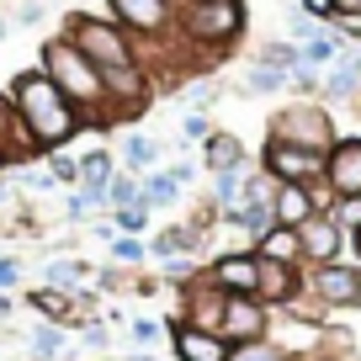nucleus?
<instances>
[{"label":"nucleus","mask_w":361,"mask_h":361,"mask_svg":"<svg viewBox=\"0 0 361 361\" xmlns=\"http://www.w3.org/2000/svg\"><path fill=\"white\" fill-rule=\"evenodd\" d=\"M213 133H218V128L207 123V112H186V117H180V138H186V144H207Z\"/></svg>","instance_id":"e433bc0d"},{"label":"nucleus","mask_w":361,"mask_h":361,"mask_svg":"<svg viewBox=\"0 0 361 361\" xmlns=\"http://www.w3.org/2000/svg\"><path fill=\"white\" fill-rule=\"evenodd\" d=\"M64 37L90 59V64L102 69H123V64H138V43L112 22V16H90V11H69L64 22Z\"/></svg>","instance_id":"20e7f679"},{"label":"nucleus","mask_w":361,"mask_h":361,"mask_svg":"<svg viewBox=\"0 0 361 361\" xmlns=\"http://www.w3.org/2000/svg\"><path fill=\"white\" fill-rule=\"evenodd\" d=\"M255 64H271V69H287V75H293V69L303 64V48H298V43H266Z\"/></svg>","instance_id":"473e14b6"},{"label":"nucleus","mask_w":361,"mask_h":361,"mask_svg":"<svg viewBox=\"0 0 361 361\" xmlns=\"http://www.w3.org/2000/svg\"><path fill=\"white\" fill-rule=\"evenodd\" d=\"M340 54H345V37H340L335 27H324L319 37H308V43H303V64H314V69H329Z\"/></svg>","instance_id":"b1692460"},{"label":"nucleus","mask_w":361,"mask_h":361,"mask_svg":"<svg viewBox=\"0 0 361 361\" xmlns=\"http://www.w3.org/2000/svg\"><path fill=\"white\" fill-rule=\"evenodd\" d=\"M96 287H102V293H117V287H123V266H102L96 271Z\"/></svg>","instance_id":"37998d69"},{"label":"nucleus","mask_w":361,"mask_h":361,"mask_svg":"<svg viewBox=\"0 0 361 361\" xmlns=\"http://www.w3.org/2000/svg\"><path fill=\"white\" fill-rule=\"evenodd\" d=\"M37 69H43V75L69 96V106L85 117L90 133H106V128H117V123H112V106H106V80H102V69L90 64V59L80 54V48L69 43L64 32L48 37V43L37 48Z\"/></svg>","instance_id":"f03ea898"},{"label":"nucleus","mask_w":361,"mask_h":361,"mask_svg":"<svg viewBox=\"0 0 361 361\" xmlns=\"http://www.w3.org/2000/svg\"><path fill=\"white\" fill-rule=\"evenodd\" d=\"M27 345H32V356H37V361H59L69 340H64V329H59V324H32Z\"/></svg>","instance_id":"c85d7f7f"},{"label":"nucleus","mask_w":361,"mask_h":361,"mask_svg":"<svg viewBox=\"0 0 361 361\" xmlns=\"http://www.w3.org/2000/svg\"><path fill=\"white\" fill-rule=\"evenodd\" d=\"M266 138H282V144H303V149H324L340 138L335 128V112H329L324 102H287L282 112H271V128Z\"/></svg>","instance_id":"39448f33"},{"label":"nucleus","mask_w":361,"mask_h":361,"mask_svg":"<svg viewBox=\"0 0 361 361\" xmlns=\"http://www.w3.org/2000/svg\"><path fill=\"white\" fill-rule=\"evenodd\" d=\"M11 112L22 123V133L32 138L37 154H54L64 149L75 133H85V117L69 106V96L43 75V69H22L11 80Z\"/></svg>","instance_id":"f257e3e1"},{"label":"nucleus","mask_w":361,"mask_h":361,"mask_svg":"<svg viewBox=\"0 0 361 361\" xmlns=\"http://www.w3.org/2000/svg\"><path fill=\"white\" fill-rule=\"evenodd\" d=\"M250 154H245V138L239 133H224L218 128L213 138L202 144V170H213V176H224V170H245Z\"/></svg>","instance_id":"a211bd4d"},{"label":"nucleus","mask_w":361,"mask_h":361,"mask_svg":"<svg viewBox=\"0 0 361 361\" xmlns=\"http://www.w3.org/2000/svg\"><path fill=\"white\" fill-rule=\"evenodd\" d=\"M255 255H260V260H287V266H303V239H298V228L271 224L266 234L255 239Z\"/></svg>","instance_id":"6ab92c4d"},{"label":"nucleus","mask_w":361,"mask_h":361,"mask_svg":"<svg viewBox=\"0 0 361 361\" xmlns=\"http://www.w3.org/2000/svg\"><path fill=\"white\" fill-rule=\"evenodd\" d=\"M324 186H329V197H335V202L361 197V133H340L335 144H329Z\"/></svg>","instance_id":"f8f14e48"},{"label":"nucleus","mask_w":361,"mask_h":361,"mask_svg":"<svg viewBox=\"0 0 361 361\" xmlns=\"http://www.w3.org/2000/svg\"><path fill=\"white\" fill-rule=\"evenodd\" d=\"M335 16H361V0H335Z\"/></svg>","instance_id":"09e8293b"},{"label":"nucleus","mask_w":361,"mask_h":361,"mask_svg":"<svg viewBox=\"0 0 361 361\" xmlns=\"http://www.w3.org/2000/svg\"><path fill=\"white\" fill-rule=\"evenodd\" d=\"M16 282H22V260H11V255H0V293H11Z\"/></svg>","instance_id":"a19ab883"},{"label":"nucleus","mask_w":361,"mask_h":361,"mask_svg":"<svg viewBox=\"0 0 361 361\" xmlns=\"http://www.w3.org/2000/svg\"><path fill=\"white\" fill-rule=\"evenodd\" d=\"M159 276H165L170 287H180V282H192V276H202V260H197V255H176V260H159Z\"/></svg>","instance_id":"f704fd0d"},{"label":"nucleus","mask_w":361,"mask_h":361,"mask_svg":"<svg viewBox=\"0 0 361 361\" xmlns=\"http://www.w3.org/2000/svg\"><path fill=\"white\" fill-rule=\"evenodd\" d=\"M308 303L319 319L361 308V266L356 260H335V266H314L308 271Z\"/></svg>","instance_id":"0eeeda50"},{"label":"nucleus","mask_w":361,"mask_h":361,"mask_svg":"<svg viewBox=\"0 0 361 361\" xmlns=\"http://www.w3.org/2000/svg\"><path fill=\"white\" fill-rule=\"evenodd\" d=\"M117 154H123V170H128V176H138V180L159 165V144H154V138H144V133H128Z\"/></svg>","instance_id":"4be33fe9"},{"label":"nucleus","mask_w":361,"mask_h":361,"mask_svg":"<svg viewBox=\"0 0 361 361\" xmlns=\"http://www.w3.org/2000/svg\"><path fill=\"white\" fill-rule=\"evenodd\" d=\"M117 176V154L112 149H90V154H80V186H90V192L106 197V180Z\"/></svg>","instance_id":"5701e85b"},{"label":"nucleus","mask_w":361,"mask_h":361,"mask_svg":"<svg viewBox=\"0 0 361 361\" xmlns=\"http://www.w3.org/2000/svg\"><path fill=\"white\" fill-rule=\"evenodd\" d=\"M6 202H11V192H6V186H0V207H6Z\"/></svg>","instance_id":"3c124183"},{"label":"nucleus","mask_w":361,"mask_h":361,"mask_svg":"<svg viewBox=\"0 0 361 361\" xmlns=\"http://www.w3.org/2000/svg\"><path fill=\"white\" fill-rule=\"evenodd\" d=\"M213 96H218L213 80H192V85H186V106H192V112H207V106H213Z\"/></svg>","instance_id":"4c0bfd02"},{"label":"nucleus","mask_w":361,"mask_h":361,"mask_svg":"<svg viewBox=\"0 0 361 361\" xmlns=\"http://www.w3.org/2000/svg\"><path fill=\"white\" fill-rule=\"evenodd\" d=\"M335 32H340V37H356V43H361V16H335Z\"/></svg>","instance_id":"a18cd8bd"},{"label":"nucleus","mask_w":361,"mask_h":361,"mask_svg":"<svg viewBox=\"0 0 361 361\" xmlns=\"http://www.w3.org/2000/svg\"><path fill=\"white\" fill-rule=\"evenodd\" d=\"M11 308H16V298H11V293H0V319H11Z\"/></svg>","instance_id":"8fccbe9b"},{"label":"nucleus","mask_w":361,"mask_h":361,"mask_svg":"<svg viewBox=\"0 0 361 361\" xmlns=\"http://www.w3.org/2000/svg\"><path fill=\"white\" fill-rule=\"evenodd\" d=\"M32 314H43V324H69L75 319V293H59V287H32Z\"/></svg>","instance_id":"412c9836"},{"label":"nucleus","mask_w":361,"mask_h":361,"mask_svg":"<svg viewBox=\"0 0 361 361\" xmlns=\"http://www.w3.org/2000/svg\"><path fill=\"white\" fill-rule=\"evenodd\" d=\"M6 32H11V22H6V16H0V37H6Z\"/></svg>","instance_id":"603ef678"},{"label":"nucleus","mask_w":361,"mask_h":361,"mask_svg":"<svg viewBox=\"0 0 361 361\" xmlns=\"http://www.w3.org/2000/svg\"><path fill=\"white\" fill-rule=\"evenodd\" d=\"M16 128V112H11V96H0V149H6V138H11Z\"/></svg>","instance_id":"c03bdc74"},{"label":"nucleus","mask_w":361,"mask_h":361,"mask_svg":"<svg viewBox=\"0 0 361 361\" xmlns=\"http://www.w3.org/2000/svg\"><path fill=\"white\" fill-rule=\"evenodd\" d=\"M228 361H293V350L276 335H266V340H250V345H228Z\"/></svg>","instance_id":"bb28decb"},{"label":"nucleus","mask_w":361,"mask_h":361,"mask_svg":"<svg viewBox=\"0 0 361 361\" xmlns=\"http://www.w3.org/2000/svg\"><path fill=\"white\" fill-rule=\"evenodd\" d=\"M149 218H154V213H149L144 202H133V207H112V228H117V234H144Z\"/></svg>","instance_id":"72a5a7b5"},{"label":"nucleus","mask_w":361,"mask_h":361,"mask_svg":"<svg viewBox=\"0 0 361 361\" xmlns=\"http://www.w3.org/2000/svg\"><path fill=\"white\" fill-rule=\"evenodd\" d=\"M138 202V176H128L123 165H117V176L106 180V213H112V207H133Z\"/></svg>","instance_id":"c756f323"},{"label":"nucleus","mask_w":361,"mask_h":361,"mask_svg":"<svg viewBox=\"0 0 361 361\" xmlns=\"http://www.w3.org/2000/svg\"><path fill=\"white\" fill-rule=\"evenodd\" d=\"M335 218L345 224V234H350V228H361V197H345V202H335Z\"/></svg>","instance_id":"58836bf2"},{"label":"nucleus","mask_w":361,"mask_h":361,"mask_svg":"<svg viewBox=\"0 0 361 361\" xmlns=\"http://www.w3.org/2000/svg\"><path fill=\"white\" fill-rule=\"evenodd\" d=\"M138 202H144L149 213H165V207L180 202V180L170 176V170H149V176L138 180Z\"/></svg>","instance_id":"aec40b11"},{"label":"nucleus","mask_w":361,"mask_h":361,"mask_svg":"<svg viewBox=\"0 0 361 361\" xmlns=\"http://www.w3.org/2000/svg\"><path fill=\"white\" fill-rule=\"evenodd\" d=\"M319 96H324V106H329V102H350V96H361V54H340L335 64L324 69Z\"/></svg>","instance_id":"f3484780"},{"label":"nucleus","mask_w":361,"mask_h":361,"mask_svg":"<svg viewBox=\"0 0 361 361\" xmlns=\"http://www.w3.org/2000/svg\"><path fill=\"white\" fill-rule=\"evenodd\" d=\"M16 22H27V27H32V22H43V6H37V0H27L22 11H16Z\"/></svg>","instance_id":"49530a36"},{"label":"nucleus","mask_w":361,"mask_h":361,"mask_svg":"<svg viewBox=\"0 0 361 361\" xmlns=\"http://www.w3.org/2000/svg\"><path fill=\"white\" fill-rule=\"evenodd\" d=\"M271 324H276V314H271L260 298H228L224 329H218V335H224L228 345H250V340H266Z\"/></svg>","instance_id":"ddd939ff"},{"label":"nucleus","mask_w":361,"mask_h":361,"mask_svg":"<svg viewBox=\"0 0 361 361\" xmlns=\"http://www.w3.org/2000/svg\"><path fill=\"white\" fill-rule=\"evenodd\" d=\"M202 228H207V224H170V228H159L154 239H144V245H149V260L197 255V250H202Z\"/></svg>","instance_id":"dca6fc26"},{"label":"nucleus","mask_w":361,"mask_h":361,"mask_svg":"<svg viewBox=\"0 0 361 361\" xmlns=\"http://www.w3.org/2000/svg\"><path fill=\"white\" fill-rule=\"evenodd\" d=\"M80 345L106 350V324H102V319H85V329H80Z\"/></svg>","instance_id":"ea45409f"},{"label":"nucleus","mask_w":361,"mask_h":361,"mask_svg":"<svg viewBox=\"0 0 361 361\" xmlns=\"http://www.w3.org/2000/svg\"><path fill=\"white\" fill-rule=\"evenodd\" d=\"M255 165H245V170H224V176H213V213H224V207H234V202H245V176Z\"/></svg>","instance_id":"393cba45"},{"label":"nucleus","mask_w":361,"mask_h":361,"mask_svg":"<svg viewBox=\"0 0 361 361\" xmlns=\"http://www.w3.org/2000/svg\"><path fill=\"white\" fill-rule=\"evenodd\" d=\"M319 207H335L329 186H276V197H271V218L287 228H303Z\"/></svg>","instance_id":"4468645a"},{"label":"nucleus","mask_w":361,"mask_h":361,"mask_svg":"<svg viewBox=\"0 0 361 361\" xmlns=\"http://www.w3.org/2000/svg\"><path fill=\"white\" fill-rule=\"evenodd\" d=\"M106 16L133 43H159L176 32V0H106Z\"/></svg>","instance_id":"6e6552de"},{"label":"nucleus","mask_w":361,"mask_h":361,"mask_svg":"<svg viewBox=\"0 0 361 361\" xmlns=\"http://www.w3.org/2000/svg\"><path fill=\"white\" fill-rule=\"evenodd\" d=\"M207 282L224 287L228 298H255L260 287V255L255 250H218L207 260Z\"/></svg>","instance_id":"9b49d317"},{"label":"nucleus","mask_w":361,"mask_h":361,"mask_svg":"<svg viewBox=\"0 0 361 361\" xmlns=\"http://www.w3.org/2000/svg\"><path fill=\"white\" fill-rule=\"evenodd\" d=\"M48 287H59V293H80V282L90 276V266L85 260H48Z\"/></svg>","instance_id":"cd10ccee"},{"label":"nucleus","mask_w":361,"mask_h":361,"mask_svg":"<svg viewBox=\"0 0 361 361\" xmlns=\"http://www.w3.org/2000/svg\"><path fill=\"white\" fill-rule=\"evenodd\" d=\"M345 260H356V266H361V228H350V245H345Z\"/></svg>","instance_id":"de8ad7c7"},{"label":"nucleus","mask_w":361,"mask_h":361,"mask_svg":"<svg viewBox=\"0 0 361 361\" xmlns=\"http://www.w3.org/2000/svg\"><path fill=\"white\" fill-rule=\"evenodd\" d=\"M303 16H314V22H329V27H335V0H303Z\"/></svg>","instance_id":"79ce46f5"},{"label":"nucleus","mask_w":361,"mask_h":361,"mask_svg":"<svg viewBox=\"0 0 361 361\" xmlns=\"http://www.w3.org/2000/svg\"><path fill=\"white\" fill-rule=\"evenodd\" d=\"M48 170H54L59 186H80V154H64V149H54V154H43Z\"/></svg>","instance_id":"c9c22d12"},{"label":"nucleus","mask_w":361,"mask_h":361,"mask_svg":"<svg viewBox=\"0 0 361 361\" xmlns=\"http://www.w3.org/2000/svg\"><path fill=\"white\" fill-rule=\"evenodd\" d=\"M106 250H112V266H144V260H149V245L138 234H117Z\"/></svg>","instance_id":"2f4dec72"},{"label":"nucleus","mask_w":361,"mask_h":361,"mask_svg":"<svg viewBox=\"0 0 361 361\" xmlns=\"http://www.w3.org/2000/svg\"><path fill=\"white\" fill-rule=\"evenodd\" d=\"M176 6H186V0H176Z\"/></svg>","instance_id":"864d4df0"},{"label":"nucleus","mask_w":361,"mask_h":361,"mask_svg":"<svg viewBox=\"0 0 361 361\" xmlns=\"http://www.w3.org/2000/svg\"><path fill=\"white\" fill-rule=\"evenodd\" d=\"M224 308H228V293L207 282V266H202V276H192V282L176 287V314H170V319L197 324V329H213V335H218V329H224Z\"/></svg>","instance_id":"1a4fd4ad"},{"label":"nucleus","mask_w":361,"mask_h":361,"mask_svg":"<svg viewBox=\"0 0 361 361\" xmlns=\"http://www.w3.org/2000/svg\"><path fill=\"white\" fill-rule=\"evenodd\" d=\"M170 350H176V361H228V340L224 335L180 324V319H170Z\"/></svg>","instance_id":"2eb2a0df"},{"label":"nucleus","mask_w":361,"mask_h":361,"mask_svg":"<svg viewBox=\"0 0 361 361\" xmlns=\"http://www.w3.org/2000/svg\"><path fill=\"white\" fill-rule=\"evenodd\" d=\"M298 239H303V266L308 271L345 260V245H350V234H345V224L335 218V207H319V213L298 228Z\"/></svg>","instance_id":"9d476101"},{"label":"nucleus","mask_w":361,"mask_h":361,"mask_svg":"<svg viewBox=\"0 0 361 361\" xmlns=\"http://www.w3.org/2000/svg\"><path fill=\"white\" fill-rule=\"evenodd\" d=\"M287 85H293L287 69H271V64H250L245 69V90L250 96H276V90H287Z\"/></svg>","instance_id":"a878e982"},{"label":"nucleus","mask_w":361,"mask_h":361,"mask_svg":"<svg viewBox=\"0 0 361 361\" xmlns=\"http://www.w3.org/2000/svg\"><path fill=\"white\" fill-rule=\"evenodd\" d=\"M260 170H266L276 186H324L329 154H324V149H303V144L266 138V144H260Z\"/></svg>","instance_id":"423d86ee"},{"label":"nucleus","mask_w":361,"mask_h":361,"mask_svg":"<svg viewBox=\"0 0 361 361\" xmlns=\"http://www.w3.org/2000/svg\"><path fill=\"white\" fill-rule=\"evenodd\" d=\"M128 335H133L138 350H149V345H159V335H170V319L159 324L154 314H138V319H128Z\"/></svg>","instance_id":"7c9ffc66"},{"label":"nucleus","mask_w":361,"mask_h":361,"mask_svg":"<svg viewBox=\"0 0 361 361\" xmlns=\"http://www.w3.org/2000/svg\"><path fill=\"white\" fill-rule=\"evenodd\" d=\"M250 11L245 0H186L176 6V37L197 54V64H213L245 37Z\"/></svg>","instance_id":"7ed1b4c3"}]
</instances>
